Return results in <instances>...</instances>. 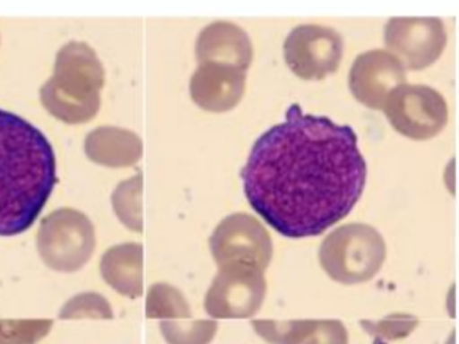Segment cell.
Segmentation results:
<instances>
[{
	"label": "cell",
	"instance_id": "1",
	"mask_svg": "<svg viewBox=\"0 0 459 344\" xmlns=\"http://www.w3.org/2000/svg\"><path fill=\"white\" fill-rule=\"evenodd\" d=\"M242 180L248 202L270 228L306 238L351 213L366 188L367 163L353 127L305 115L295 104L284 123L255 142Z\"/></svg>",
	"mask_w": 459,
	"mask_h": 344
},
{
	"label": "cell",
	"instance_id": "2",
	"mask_svg": "<svg viewBox=\"0 0 459 344\" xmlns=\"http://www.w3.org/2000/svg\"><path fill=\"white\" fill-rule=\"evenodd\" d=\"M56 182L54 149L43 132L0 110V236L29 230Z\"/></svg>",
	"mask_w": 459,
	"mask_h": 344
},
{
	"label": "cell",
	"instance_id": "3",
	"mask_svg": "<svg viewBox=\"0 0 459 344\" xmlns=\"http://www.w3.org/2000/svg\"><path fill=\"white\" fill-rule=\"evenodd\" d=\"M106 73L100 56L87 43L71 41L58 50L54 75L44 83L39 98L52 116L66 124H83L100 108Z\"/></svg>",
	"mask_w": 459,
	"mask_h": 344
},
{
	"label": "cell",
	"instance_id": "4",
	"mask_svg": "<svg viewBox=\"0 0 459 344\" xmlns=\"http://www.w3.org/2000/svg\"><path fill=\"white\" fill-rule=\"evenodd\" d=\"M385 241L368 224H345L323 240L318 258L335 282L353 285L372 280L385 263Z\"/></svg>",
	"mask_w": 459,
	"mask_h": 344
},
{
	"label": "cell",
	"instance_id": "5",
	"mask_svg": "<svg viewBox=\"0 0 459 344\" xmlns=\"http://www.w3.org/2000/svg\"><path fill=\"white\" fill-rule=\"evenodd\" d=\"M38 253L50 270L74 272L96 249V230L85 213L58 209L44 218L37 235Z\"/></svg>",
	"mask_w": 459,
	"mask_h": 344
},
{
	"label": "cell",
	"instance_id": "6",
	"mask_svg": "<svg viewBox=\"0 0 459 344\" xmlns=\"http://www.w3.org/2000/svg\"><path fill=\"white\" fill-rule=\"evenodd\" d=\"M383 110L398 133L416 142L435 138L447 125V102L429 86H397L385 99Z\"/></svg>",
	"mask_w": 459,
	"mask_h": 344
},
{
	"label": "cell",
	"instance_id": "7",
	"mask_svg": "<svg viewBox=\"0 0 459 344\" xmlns=\"http://www.w3.org/2000/svg\"><path fill=\"white\" fill-rule=\"evenodd\" d=\"M211 251L218 268L243 266L265 272L273 257V241L255 218L234 213L213 230Z\"/></svg>",
	"mask_w": 459,
	"mask_h": 344
},
{
	"label": "cell",
	"instance_id": "8",
	"mask_svg": "<svg viewBox=\"0 0 459 344\" xmlns=\"http://www.w3.org/2000/svg\"><path fill=\"white\" fill-rule=\"evenodd\" d=\"M265 293L264 271L243 266L220 268L205 295V312L215 320L249 318L261 310Z\"/></svg>",
	"mask_w": 459,
	"mask_h": 344
},
{
	"label": "cell",
	"instance_id": "9",
	"mask_svg": "<svg viewBox=\"0 0 459 344\" xmlns=\"http://www.w3.org/2000/svg\"><path fill=\"white\" fill-rule=\"evenodd\" d=\"M289 68L303 81H323L334 74L343 56V38L323 25L295 27L284 43Z\"/></svg>",
	"mask_w": 459,
	"mask_h": 344
},
{
	"label": "cell",
	"instance_id": "10",
	"mask_svg": "<svg viewBox=\"0 0 459 344\" xmlns=\"http://www.w3.org/2000/svg\"><path fill=\"white\" fill-rule=\"evenodd\" d=\"M385 41L404 68L422 71L442 56L447 30L437 18H394L385 24Z\"/></svg>",
	"mask_w": 459,
	"mask_h": 344
},
{
	"label": "cell",
	"instance_id": "11",
	"mask_svg": "<svg viewBox=\"0 0 459 344\" xmlns=\"http://www.w3.org/2000/svg\"><path fill=\"white\" fill-rule=\"evenodd\" d=\"M348 82L350 91L360 104L383 110L387 96L406 83V68L389 50H368L354 60Z\"/></svg>",
	"mask_w": 459,
	"mask_h": 344
},
{
	"label": "cell",
	"instance_id": "12",
	"mask_svg": "<svg viewBox=\"0 0 459 344\" xmlns=\"http://www.w3.org/2000/svg\"><path fill=\"white\" fill-rule=\"evenodd\" d=\"M247 88V73L242 69L203 63L190 81L193 102L203 110L224 113L237 107Z\"/></svg>",
	"mask_w": 459,
	"mask_h": 344
},
{
	"label": "cell",
	"instance_id": "13",
	"mask_svg": "<svg viewBox=\"0 0 459 344\" xmlns=\"http://www.w3.org/2000/svg\"><path fill=\"white\" fill-rule=\"evenodd\" d=\"M196 60L220 63L248 71L253 62V43L248 33L232 22H212L199 33L196 41Z\"/></svg>",
	"mask_w": 459,
	"mask_h": 344
},
{
	"label": "cell",
	"instance_id": "14",
	"mask_svg": "<svg viewBox=\"0 0 459 344\" xmlns=\"http://www.w3.org/2000/svg\"><path fill=\"white\" fill-rule=\"evenodd\" d=\"M253 326L272 344H348L347 327L341 321H253Z\"/></svg>",
	"mask_w": 459,
	"mask_h": 344
},
{
	"label": "cell",
	"instance_id": "15",
	"mask_svg": "<svg viewBox=\"0 0 459 344\" xmlns=\"http://www.w3.org/2000/svg\"><path fill=\"white\" fill-rule=\"evenodd\" d=\"M88 159L108 168H125L135 165L143 154V142L131 130L102 125L85 138Z\"/></svg>",
	"mask_w": 459,
	"mask_h": 344
},
{
	"label": "cell",
	"instance_id": "16",
	"mask_svg": "<svg viewBox=\"0 0 459 344\" xmlns=\"http://www.w3.org/2000/svg\"><path fill=\"white\" fill-rule=\"evenodd\" d=\"M100 274L113 289L127 297L143 295V246L123 243L100 258Z\"/></svg>",
	"mask_w": 459,
	"mask_h": 344
},
{
	"label": "cell",
	"instance_id": "17",
	"mask_svg": "<svg viewBox=\"0 0 459 344\" xmlns=\"http://www.w3.org/2000/svg\"><path fill=\"white\" fill-rule=\"evenodd\" d=\"M146 316L160 321L192 320L184 293L168 283H155L146 297Z\"/></svg>",
	"mask_w": 459,
	"mask_h": 344
},
{
	"label": "cell",
	"instance_id": "18",
	"mask_svg": "<svg viewBox=\"0 0 459 344\" xmlns=\"http://www.w3.org/2000/svg\"><path fill=\"white\" fill-rule=\"evenodd\" d=\"M142 191L143 174L138 172L129 180H123L112 194L113 210L119 221L134 232H143V213H142Z\"/></svg>",
	"mask_w": 459,
	"mask_h": 344
},
{
	"label": "cell",
	"instance_id": "19",
	"mask_svg": "<svg viewBox=\"0 0 459 344\" xmlns=\"http://www.w3.org/2000/svg\"><path fill=\"white\" fill-rule=\"evenodd\" d=\"M217 321H160L168 344H209L217 333Z\"/></svg>",
	"mask_w": 459,
	"mask_h": 344
},
{
	"label": "cell",
	"instance_id": "20",
	"mask_svg": "<svg viewBox=\"0 0 459 344\" xmlns=\"http://www.w3.org/2000/svg\"><path fill=\"white\" fill-rule=\"evenodd\" d=\"M63 320H81V318H96V320H112L113 310L110 302L96 291H85L71 297L62 310Z\"/></svg>",
	"mask_w": 459,
	"mask_h": 344
},
{
	"label": "cell",
	"instance_id": "21",
	"mask_svg": "<svg viewBox=\"0 0 459 344\" xmlns=\"http://www.w3.org/2000/svg\"><path fill=\"white\" fill-rule=\"evenodd\" d=\"M50 320L0 321V344H35L49 333Z\"/></svg>",
	"mask_w": 459,
	"mask_h": 344
},
{
	"label": "cell",
	"instance_id": "22",
	"mask_svg": "<svg viewBox=\"0 0 459 344\" xmlns=\"http://www.w3.org/2000/svg\"><path fill=\"white\" fill-rule=\"evenodd\" d=\"M416 316L412 314H392L378 322H370V321H362L360 324L367 329L372 335H377L379 339L398 340L403 339L406 335L412 332V329L417 326Z\"/></svg>",
	"mask_w": 459,
	"mask_h": 344
}]
</instances>
